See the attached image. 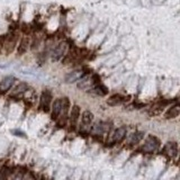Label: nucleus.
<instances>
[{"instance_id": "9d476101", "label": "nucleus", "mask_w": 180, "mask_h": 180, "mask_svg": "<svg viewBox=\"0 0 180 180\" xmlns=\"http://www.w3.org/2000/svg\"><path fill=\"white\" fill-rule=\"evenodd\" d=\"M110 127V124L106 123V122H98L92 126V132L95 134H102V133L107 132Z\"/></svg>"}, {"instance_id": "0eeeda50", "label": "nucleus", "mask_w": 180, "mask_h": 180, "mask_svg": "<svg viewBox=\"0 0 180 180\" xmlns=\"http://www.w3.org/2000/svg\"><path fill=\"white\" fill-rule=\"evenodd\" d=\"M15 84V77L8 75L0 81V92H7Z\"/></svg>"}, {"instance_id": "6e6552de", "label": "nucleus", "mask_w": 180, "mask_h": 180, "mask_svg": "<svg viewBox=\"0 0 180 180\" xmlns=\"http://www.w3.org/2000/svg\"><path fill=\"white\" fill-rule=\"evenodd\" d=\"M163 152L170 158H176L178 153V145L176 142H169L166 144L163 149Z\"/></svg>"}, {"instance_id": "ddd939ff", "label": "nucleus", "mask_w": 180, "mask_h": 180, "mask_svg": "<svg viewBox=\"0 0 180 180\" xmlns=\"http://www.w3.org/2000/svg\"><path fill=\"white\" fill-rule=\"evenodd\" d=\"M126 132H127V128L125 126L118 127V128L114 132L113 140L115 141V142H119V141H122L124 137H125V135H126Z\"/></svg>"}, {"instance_id": "4468645a", "label": "nucleus", "mask_w": 180, "mask_h": 180, "mask_svg": "<svg viewBox=\"0 0 180 180\" xmlns=\"http://www.w3.org/2000/svg\"><path fill=\"white\" fill-rule=\"evenodd\" d=\"M79 116H80V107L78 105H74L72 106V109H71V113H70V122H71V125H74L78 121Z\"/></svg>"}, {"instance_id": "b1692460", "label": "nucleus", "mask_w": 180, "mask_h": 180, "mask_svg": "<svg viewBox=\"0 0 180 180\" xmlns=\"http://www.w3.org/2000/svg\"><path fill=\"white\" fill-rule=\"evenodd\" d=\"M40 180H47V179H46V178L45 177H42V178H41V179Z\"/></svg>"}, {"instance_id": "aec40b11", "label": "nucleus", "mask_w": 180, "mask_h": 180, "mask_svg": "<svg viewBox=\"0 0 180 180\" xmlns=\"http://www.w3.org/2000/svg\"><path fill=\"white\" fill-rule=\"evenodd\" d=\"M11 176V169L8 167H3L0 169V180H8Z\"/></svg>"}, {"instance_id": "f257e3e1", "label": "nucleus", "mask_w": 180, "mask_h": 180, "mask_svg": "<svg viewBox=\"0 0 180 180\" xmlns=\"http://www.w3.org/2000/svg\"><path fill=\"white\" fill-rule=\"evenodd\" d=\"M99 82H100V79L97 74H92L91 77L86 74L80 79V81H79V84H78V88L82 89V90H90V89H92L97 84H99Z\"/></svg>"}, {"instance_id": "1a4fd4ad", "label": "nucleus", "mask_w": 180, "mask_h": 180, "mask_svg": "<svg viewBox=\"0 0 180 180\" xmlns=\"http://www.w3.org/2000/svg\"><path fill=\"white\" fill-rule=\"evenodd\" d=\"M61 110H62V99H55L53 104H52V114H51L52 119L57 121L59 118L60 114H61Z\"/></svg>"}, {"instance_id": "7ed1b4c3", "label": "nucleus", "mask_w": 180, "mask_h": 180, "mask_svg": "<svg viewBox=\"0 0 180 180\" xmlns=\"http://www.w3.org/2000/svg\"><path fill=\"white\" fill-rule=\"evenodd\" d=\"M51 104H52V94L50 90H44L41 95V100H40V107L41 109L47 113L50 112V108H51Z\"/></svg>"}, {"instance_id": "a211bd4d", "label": "nucleus", "mask_w": 180, "mask_h": 180, "mask_svg": "<svg viewBox=\"0 0 180 180\" xmlns=\"http://www.w3.org/2000/svg\"><path fill=\"white\" fill-rule=\"evenodd\" d=\"M27 89H28V86H27V84H25V82H22V84H19L18 86L16 87V88L14 89L13 92H11V95H13V96L22 95V94H24V92L26 91Z\"/></svg>"}, {"instance_id": "5701e85b", "label": "nucleus", "mask_w": 180, "mask_h": 180, "mask_svg": "<svg viewBox=\"0 0 180 180\" xmlns=\"http://www.w3.org/2000/svg\"><path fill=\"white\" fill-rule=\"evenodd\" d=\"M3 47V37H0V52Z\"/></svg>"}, {"instance_id": "412c9836", "label": "nucleus", "mask_w": 180, "mask_h": 180, "mask_svg": "<svg viewBox=\"0 0 180 180\" xmlns=\"http://www.w3.org/2000/svg\"><path fill=\"white\" fill-rule=\"evenodd\" d=\"M11 180H24V172L18 171L11 177Z\"/></svg>"}, {"instance_id": "2eb2a0df", "label": "nucleus", "mask_w": 180, "mask_h": 180, "mask_svg": "<svg viewBox=\"0 0 180 180\" xmlns=\"http://www.w3.org/2000/svg\"><path fill=\"white\" fill-rule=\"evenodd\" d=\"M94 122V114L89 110H86L82 114V125L84 126H90Z\"/></svg>"}, {"instance_id": "20e7f679", "label": "nucleus", "mask_w": 180, "mask_h": 180, "mask_svg": "<svg viewBox=\"0 0 180 180\" xmlns=\"http://www.w3.org/2000/svg\"><path fill=\"white\" fill-rule=\"evenodd\" d=\"M17 43V35L14 32H11L7 37L3 40V47L6 50V53L10 54L14 52Z\"/></svg>"}, {"instance_id": "6ab92c4d", "label": "nucleus", "mask_w": 180, "mask_h": 180, "mask_svg": "<svg viewBox=\"0 0 180 180\" xmlns=\"http://www.w3.org/2000/svg\"><path fill=\"white\" fill-rule=\"evenodd\" d=\"M92 90H94L97 95H100V96H105V95H107V92H108V89L102 84H100V82L99 84H97L96 86L92 88Z\"/></svg>"}, {"instance_id": "423d86ee", "label": "nucleus", "mask_w": 180, "mask_h": 180, "mask_svg": "<svg viewBox=\"0 0 180 180\" xmlns=\"http://www.w3.org/2000/svg\"><path fill=\"white\" fill-rule=\"evenodd\" d=\"M84 75H86V71L85 70H74L72 72L68 73L65 75L64 78V81L67 84H73L75 81H79Z\"/></svg>"}, {"instance_id": "f3484780", "label": "nucleus", "mask_w": 180, "mask_h": 180, "mask_svg": "<svg viewBox=\"0 0 180 180\" xmlns=\"http://www.w3.org/2000/svg\"><path fill=\"white\" fill-rule=\"evenodd\" d=\"M180 110H179V106L176 105V106H172L170 109L167 110V113H166V118L170 119V118H176L178 115H179Z\"/></svg>"}, {"instance_id": "dca6fc26", "label": "nucleus", "mask_w": 180, "mask_h": 180, "mask_svg": "<svg viewBox=\"0 0 180 180\" xmlns=\"http://www.w3.org/2000/svg\"><path fill=\"white\" fill-rule=\"evenodd\" d=\"M144 137V132L142 131H139V132H135L132 136L129 137V144L131 145H136L143 140Z\"/></svg>"}, {"instance_id": "4be33fe9", "label": "nucleus", "mask_w": 180, "mask_h": 180, "mask_svg": "<svg viewBox=\"0 0 180 180\" xmlns=\"http://www.w3.org/2000/svg\"><path fill=\"white\" fill-rule=\"evenodd\" d=\"M24 180H36L35 177H34V175L33 173H27L26 176H24Z\"/></svg>"}, {"instance_id": "39448f33", "label": "nucleus", "mask_w": 180, "mask_h": 180, "mask_svg": "<svg viewBox=\"0 0 180 180\" xmlns=\"http://www.w3.org/2000/svg\"><path fill=\"white\" fill-rule=\"evenodd\" d=\"M67 50H68V44L65 43V42H61L57 47L54 48L53 52H52V54H51L52 61H54V62L60 61L62 57H64Z\"/></svg>"}, {"instance_id": "f03ea898", "label": "nucleus", "mask_w": 180, "mask_h": 180, "mask_svg": "<svg viewBox=\"0 0 180 180\" xmlns=\"http://www.w3.org/2000/svg\"><path fill=\"white\" fill-rule=\"evenodd\" d=\"M160 148V141L158 137L153 136V135H149L145 140L144 144L142 146V150L145 152H154Z\"/></svg>"}, {"instance_id": "9b49d317", "label": "nucleus", "mask_w": 180, "mask_h": 180, "mask_svg": "<svg viewBox=\"0 0 180 180\" xmlns=\"http://www.w3.org/2000/svg\"><path fill=\"white\" fill-rule=\"evenodd\" d=\"M125 101V98H124L122 95L119 94H116V95H113V96H110L109 98L107 99V104L109 106H117V105H121L123 102Z\"/></svg>"}, {"instance_id": "f8f14e48", "label": "nucleus", "mask_w": 180, "mask_h": 180, "mask_svg": "<svg viewBox=\"0 0 180 180\" xmlns=\"http://www.w3.org/2000/svg\"><path fill=\"white\" fill-rule=\"evenodd\" d=\"M28 47H30V38L23 37L18 45V48H17V53H18L19 55H23V54L27 52Z\"/></svg>"}]
</instances>
